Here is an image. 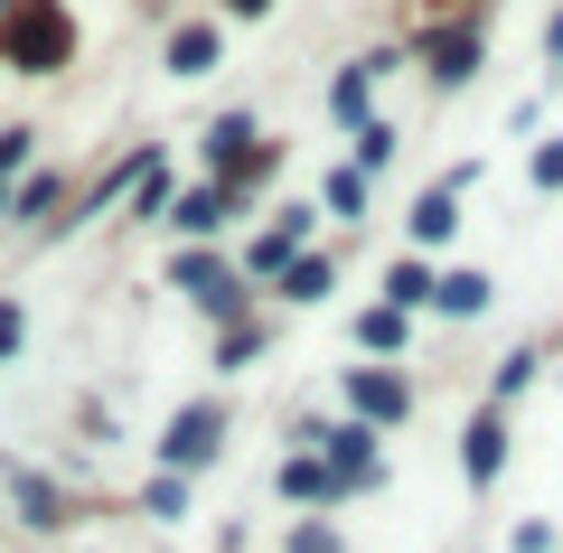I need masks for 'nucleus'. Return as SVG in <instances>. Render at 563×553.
<instances>
[{"label":"nucleus","mask_w":563,"mask_h":553,"mask_svg":"<svg viewBox=\"0 0 563 553\" xmlns=\"http://www.w3.org/2000/svg\"><path fill=\"white\" fill-rule=\"evenodd\" d=\"M442 310L451 319H479L488 310V273H442Z\"/></svg>","instance_id":"obj_18"},{"label":"nucleus","mask_w":563,"mask_h":553,"mask_svg":"<svg viewBox=\"0 0 563 553\" xmlns=\"http://www.w3.org/2000/svg\"><path fill=\"white\" fill-rule=\"evenodd\" d=\"M526 385H536V347H517V356H498V376H488V403H517Z\"/></svg>","instance_id":"obj_19"},{"label":"nucleus","mask_w":563,"mask_h":553,"mask_svg":"<svg viewBox=\"0 0 563 553\" xmlns=\"http://www.w3.org/2000/svg\"><path fill=\"white\" fill-rule=\"evenodd\" d=\"M357 347H376V356H395V347H404V310H395V300L357 310Z\"/></svg>","instance_id":"obj_16"},{"label":"nucleus","mask_w":563,"mask_h":553,"mask_svg":"<svg viewBox=\"0 0 563 553\" xmlns=\"http://www.w3.org/2000/svg\"><path fill=\"white\" fill-rule=\"evenodd\" d=\"M225 217H235V188H225V178H217V188H188V198L169 207V225H179V235H217Z\"/></svg>","instance_id":"obj_10"},{"label":"nucleus","mask_w":563,"mask_h":553,"mask_svg":"<svg viewBox=\"0 0 563 553\" xmlns=\"http://www.w3.org/2000/svg\"><path fill=\"white\" fill-rule=\"evenodd\" d=\"M273 488H282V497H310V507H329V497H357V488H347V478L329 469L320 451H291V460H282V478H273Z\"/></svg>","instance_id":"obj_8"},{"label":"nucleus","mask_w":563,"mask_h":553,"mask_svg":"<svg viewBox=\"0 0 563 553\" xmlns=\"http://www.w3.org/2000/svg\"><path fill=\"white\" fill-rule=\"evenodd\" d=\"M207 66H217V29H179V38H169V76H207Z\"/></svg>","instance_id":"obj_15"},{"label":"nucleus","mask_w":563,"mask_h":553,"mask_svg":"<svg viewBox=\"0 0 563 553\" xmlns=\"http://www.w3.org/2000/svg\"><path fill=\"white\" fill-rule=\"evenodd\" d=\"M282 291H291V300H329V254H291Z\"/></svg>","instance_id":"obj_20"},{"label":"nucleus","mask_w":563,"mask_h":553,"mask_svg":"<svg viewBox=\"0 0 563 553\" xmlns=\"http://www.w3.org/2000/svg\"><path fill=\"white\" fill-rule=\"evenodd\" d=\"M385 66H395V57H366V66H347V76L329 85V103H339V122H357V132H366V95H376V76H385Z\"/></svg>","instance_id":"obj_13"},{"label":"nucleus","mask_w":563,"mask_h":553,"mask_svg":"<svg viewBox=\"0 0 563 553\" xmlns=\"http://www.w3.org/2000/svg\"><path fill=\"white\" fill-rule=\"evenodd\" d=\"M244 356H263V319H235V329L217 338V366H244Z\"/></svg>","instance_id":"obj_21"},{"label":"nucleus","mask_w":563,"mask_h":553,"mask_svg":"<svg viewBox=\"0 0 563 553\" xmlns=\"http://www.w3.org/2000/svg\"><path fill=\"white\" fill-rule=\"evenodd\" d=\"M404 225H413V244H451V225H461V188H451V178H442V188H422Z\"/></svg>","instance_id":"obj_11"},{"label":"nucleus","mask_w":563,"mask_h":553,"mask_svg":"<svg viewBox=\"0 0 563 553\" xmlns=\"http://www.w3.org/2000/svg\"><path fill=\"white\" fill-rule=\"evenodd\" d=\"M536 188H563V141H544V151H536Z\"/></svg>","instance_id":"obj_27"},{"label":"nucleus","mask_w":563,"mask_h":553,"mask_svg":"<svg viewBox=\"0 0 563 553\" xmlns=\"http://www.w3.org/2000/svg\"><path fill=\"white\" fill-rule=\"evenodd\" d=\"M254 151H263V141H254V122H244V113H225L217 132H207V159H217L225 178H235V169H244V159H254Z\"/></svg>","instance_id":"obj_14"},{"label":"nucleus","mask_w":563,"mask_h":553,"mask_svg":"<svg viewBox=\"0 0 563 553\" xmlns=\"http://www.w3.org/2000/svg\"><path fill=\"white\" fill-rule=\"evenodd\" d=\"M479 20H451V29H432V47H422V57H432V85H442V95H461L470 76H479Z\"/></svg>","instance_id":"obj_7"},{"label":"nucleus","mask_w":563,"mask_h":553,"mask_svg":"<svg viewBox=\"0 0 563 553\" xmlns=\"http://www.w3.org/2000/svg\"><path fill=\"white\" fill-rule=\"evenodd\" d=\"M169 281H179L198 310H217V319L244 310V281H235V263H225V254H179V263H169Z\"/></svg>","instance_id":"obj_4"},{"label":"nucleus","mask_w":563,"mask_h":553,"mask_svg":"<svg viewBox=\"0 0 563 553\" xmlns=\"http://www.w3.org/2000/svg\"><path fill=\"white\" fill-rule=\"evenodd\" d=\"M301 451H320L329 469L347 478V488H376V478H385V460H376V432H366V422H339V432H301Z\"/></svg>","instance_id":"obj_3"},{"label":"nucleus","mask_w":563,"mask_h":553,"mask_svg":"<svg viewBox=\"0 0 563 553\" xmlns=\"http://www.w3.org/2000/svg\"><path fill=\"white\" fill-rule=\"evenodd\" d=\"M517 553H563V534L544 526V516H526V526H517Z\"/></svg>","instance_id":"obj_24"},{"label":"nucleus","mask_w":563,"mask_h":553,"mask_svg":"<svg viewBox=\"0 0 563 553\" xmlns=\"http://www.w3.org/2000/svg\"><path fill=\"white\" fill-rule=\"evenodd\" d=\"M76 57V20H66L57 0H20V10H0V66H20V76H47V66Z\"/></svg>","instance_id":"obj_1"},{"label":"nucleus","mask_w":563,"mask_h":553,"mask_svg":"<svg viewBox=\"0 0 563 553\" xmlns=\"http://www.w3.org/2000/svg\"><path fill=\"white\" fill-rule=\"evenodd\" d=\"M225 10H235V20H263V10H273V0H225Z\"/></svg>","instance_id":"obj_29"},{"label":"nucleus","mask_w":563,"mask_h":553,"mask_svg":"<svg viewBox=\"0 0 563 553\" xmlns=\"http://www.w3.org/2000/svg\"><path fill=\"white\" fill-rule=\"evenodd\" d=\"M347 403H357L366 432H395V422L413 413V385H404L395 366H357V376H347Z\"/></svg>","instance_id":"obj_5"},{"label":"nucleus","mask_w":563,"mask_h":553,"mask_svg":"<svg viewBox=\"0 0 563 553\" xmlns=\"http://www.w3.org/2000/svg\"><path fill=\"white\" fill-rule=\"evenodd\" d=\"M498 469H507V403H488V413H470V432H461V478L470 488H498Z\"/></svg>","instance_id":"obj_6"},{"label":"nucleus","mask_w":563,"mask_h":553,"mask_svg":"<svg viewBox=\"0 0 563 553\" xmlns=\"http://www.w3.org/2000/svg\"><path fill=\"white\" fill-rule=\"evenodd\" d=\"M357 207H366V169H357V159H347V169L329 178V217H357Z\"/></svg>","instance_id":"obj_22"},{"label":"nucleus","mask_w":563,"mask_h":553,"mask_svg":"<svg viewBox=\"0 0 563 553\" xmlns=\"http://www.w3.org/2000/svg\"><path fill=\"white\" fill-rule=\"evenodd\" d=\"M217 451H225V403H179L161 432V460L169 469H207Z\"/></svg>","instance_id":"obj_2"},{"label":"nucleus","mask_w":563,"mask_h":553,"mask_svg":"<svg viewBox=\"0 0 563 553\" xmlns=\"http://www.w3.org/2000/svg\"><path fill=\"white\" fill-rule=\"evenodd\" d=\"M544 57H554V66H563V20H554V29H544Z\"/></svg>","instance_id":"obj_30"},{"label":"nucleus","mask_w":563,"mask_h":553,"mask_svg":"<svg viewBox=\"0 0 563 553\" xmlns=\"http://www.w3.org/2000/svg\"><path fill=\"white\" fill-rule=\"evenodd\" d=\"M20 338H29V319H20V300H0V366L20 356Z\"/></svg>","instance_id":"obj_25"},{"label":"nucleus","mask_w":563,"mask_h":553,"mask_svg":"<svg viewBox=\"0 0 563 553\" xmlns=\"http://www.w3.org/2000/svg\"><path fill=\"white\" fill-rule=\"evenodd\" d=\"M141 516H161V526H179V516H188V478H179V469H161L151 488H141Z\"/></svg>","instance_id":"obj_17"},{"label":"nucleus","mask_w":563,"mask_h":553,"mask_svg":"<svg viewBox=\"0 0 563 553\" xmlns=\"http://www.w3.org/2000/svg\"><path fill=\"white\" fill-rule=\"evenodd\" d=\"M20 159H29V132H0V178L20 169Z\"/></svg>","instance_id":"obj_28"},{"label":"nucleus","mask_w":563,"mask_h":553,"mask_svg":"<svg viewBox=\"0 0 563 553\" xmlns=\"http://www.w3.org/2000/svg\"><path fill=\"white\" fill-rule=\"evenodd\" d=\"M291 553H339V534H329L320 516H310V526H291Z\"/></svg>","instance_id":"obj_26"},{"label":"nucleus","mask_w":563,"mask_h":553,"mask_svg":"<svg viewBox=\"0 0 563 553\" xmlns=\"http://www.w3.org/2000/svg\"><path fill=\"white\" fill-rule=\"evenodd\" d=\"M385 300H395V310H442V273H432V263H395V273H385Z\"/></svg>","instance_id":"obj_12"},{"label":"nucleus","mask_w":563,"mask_h":553,"mask_svg":"<svg viewBox=\"0 0 563 553\" xmlns=\"http://www.w3.org/2000/svg\"><path fill=\"white\" fill-rule=\"evenodd\" d=\"M10 497H20V526H29V534H57V526H66V488H57V478L10 469Z\"/></svg>","instance_id":"obj_9"},{"label":"nucleus","mask_w":563,"mask_h":553,"mask_svg":"<svg viewBox=\"0 0 563 553\" xmlns=\"http://www.w3.org/2000/svg\"><path fill=\"white\" fill-rule=\"evenodd\" d=\"M385 159H395V132H385V122H366V132H357V169H366V178H376V169H385Z\"/></svg>","instance_id":"obj_23"}]
</instances>
